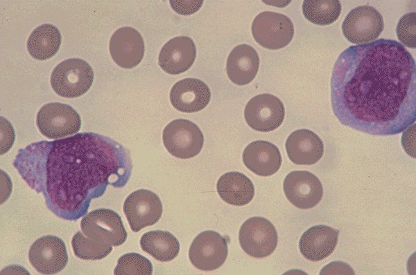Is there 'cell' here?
<instances>
[{"mask_svg":"<svg viewBox=\"0 0 416 275\" xmlns=\"http://www.w3.org/2000/svg\"><path fill=\"white\" fill-rule=\"evenodd\" d=\"M331 103L346 126L374 135L401 133L416 120L413 57L390 39L349 46L333 68Z\"/></svg>","mask_w":416,"mask_h":275,"instance_id":"1","label":"cell"},{"mask_svg":"<svg viewBox=\"0 0 416 275\" xmlns=\"http://www.w3.org/2000/svg\"><path fill=\"white\" fill-rule=\"evenodd\" d=\"M13 166L26 184L44 198L57 216L76 220L108 185L124 187L131 175L129 152L114 140L80 133L31 143L18 151Z\"/></svg>","mask_w":416,"mask_h":275,"instance_id":"2","label":"cell"},{"mask_svg":"<svg viewBox=\"0 0 416 275\" xmlns=\"http://www.w3.org/2000/svg\"><path fill=\"white\" fill-rule=\"evenodd\" d=\"M94 72L90 65L79 58H70L58 64L51 75L53 90L60 96L73 98L83 95L91 87Z\"/></svg>","mask_w":416,"mask_h":275,"instance_id":"3","label":"cell"},{"mask_svg":"<svg viewBox=\"0 0 416 275\" xmlns=\"http://www.w3.org/2000/svg\"><path fill=\"white\" fill-rule=\"evenodd\" d=\"M254 40L263 48L277 50L286 46L294 35V26L285 15L265 11L259 13L252 24Z\"/></svg>","mask_w":416,"mask_h":275,"instance_id":"4","label":"cell"},{"mask_svg":"<svg viewBox=\"0 0 416 275\" xmlns=\"http://www.w3.org/2000/svg\"><path fill=\"white\" fill-rule=\"evenodd\" d=\"M80 227L87 237L112 246H119L127 238L121 216L110 209H95L87 214L81 220Z\"/></svg>","mask_w":416,"mask_h":275,"instance_id":"5","label":"cell"},{"mask_svg":"<svg viewBox=\"0 0 416 275\" xmlns=\"http://www.w3.org/2000/svg\"><path fill=\"white\" fill-rule=\"evenodd\" d=\"M36 124L40 132L49 139L64 138L76 133L81 126L79 114L69 105L51 102L38 111Z\"/></svg>","mask_w":416,"mask_h":275,"instance_id":"6","label":"cell"},{"mask_svg":"<svg viewBox=\"0 0 416 275\" xmlns=\"http://www.w3.org/2000/svg\"><path fill=\"white\" fill-rule=\"evenodd\" d=\"M163 143L173 156L188 159L202 150L204 137L199 127L191 121L177 119L168 124L162 133Z\"/></svg>","mask_w":416,"mask_h":275,"instance_id":"7","label":"cell"},{"mask_svg":"<svg viewBox=\"0 0 416 275\" xmlns=\"http://www.w3.org/2000/svg\"><path fill=\"white\" fill-rule=\"evenodd\" d=\"M240 245L248 255L262 258L275 249L278 236L275 226L263 217H252L241 225L239 234Z\"/></svg>","mask_w":416,"mask_h":275,"instance_id":"8","label":"cell"},{"mask_svg":"<svg viewBox=\"0 0 416 275\" xmlns=\"http://www.w3.org/2000/svg\"><path fill=\"white\" fill-rule=\"evenodd\" d=\"M383 28L381 14L370 6H358L350 10L342 24V31L345 38L357 45L375 41Z\"/></svg>","mask_w":416,"mask_h":275,"instance_id":"9","label":"cell"},{"mask_svg":"<svg viewBox=\"0 0 416 275\" xmlns=\"http://www.w3.org/2000/svg\"><path fill=\"white\" fill-rule=\"evenodd\" d=\"M228 254L227 241L218 232L208 230L200 233L189 251L192 265L198 269L211 271L219 268Z\"/></svg>","mask_w":416,"mask_h":275,"instance_id":"10","label":"cell"},{"mask_svg":"<svg viewBox=\"0 0 416 275\" xmlns=\"http://www.w3.org/2000/svg\"><path fill=\"white\" fill-rule=\"evenodd\" d=\"M245 120L252 129L269 132L277 129L285 117V108L277 97L263 93L254 96L246 104Z\"/></svg>","mask_w":416,"mask_h":275,"instance_id":"11","label":"cell"},{"mask_svg":"<svg viewBox=\"0 0 416 275\" xmlns=\"http://www.w3.org/2000/svg\"><path fill=\"white\" fill-rule=\"evenodd\" d=\"M162 211V204L158 196L147 189L133 191L123 204L124 214L134 232L157 222Z\"/></svg>","mask_w":416,"mask_h":275,"instance_id":"12","label":"cell"},{"mask_svg":"<svg viewBox=\"0 0 416 275\" xmlns=\"http://www.w3.org/2000/svg\"><path fill=\"white\" fill-rule=\"evenodd\" d=\"M28 258L31 265L43 274L62 271L68 263L64 241L58 236L47 235L37 239L31 246Z\"/></svg>","mask_w":416,"mask_h":275,"instance_id":"13","label":"cell"},{"mask_svg":"<svg viewBox=\"0 0 416 275\" xmlns=\"http://www.w3.org/2000/svg\"><path fill=\"white\" fill-rule=\"evenodd\" d=\"M284 191L287 199L294 206L302 209L315 207L323 196L320 180L307 171H293L285 178Z\"/></svg>","mask_w":416,"mask_h":275,"instance_id":"14","label":"cell"},{"mask_svg":"<svg viewBox=\"0 0 416 275\" xmlns=\"http://www.w3.org/2000/svg\"><path fill=\"white\" fill-rule=\"evenodd\" d=\"M109 47L114 61L124 68L137 66L141 61L145 51L141 34L130 26L117 29L110 38Z\"/></svg>","mask_w":416,"mask_h":275,"instance_id":"15","label":"cell"},{"mask_svg":"<svg viewBox=\"0 0 416 275\" xmlns=\"http://www.w3.org/2000/svg\"><path fill=\"white\" fill-rule=\"evenodd\" d=\"M210 98L208 86L196 78H186L177 82L170 92L171 104L175 109L184 113L202 110L209 104Z\"/></svg>","mask_w":416,"mask_h":275,"instance_id":"16","label":"cell"},{"mask_svg":"<svg viewBox=\"0 0 416 275\" xmlns=\"http://www.w3.org/2000/svg\"><path fill=\"white\" fill-rule=\"evenodd\" d=\"M196 56V48L191 38L176 37L162 46L159 55V65L166 73L178 75L191 68Z\"/></svg>","mask_w":416,"mask_h":275,"instance_id":"17","label":"cell"},{"mask_svg":"<svg viewBox=\"0 0 416 275\" xmlns=\"http://www.w3.org/2000/svg\"><path fill=\"white\" fill-rule=\"evenodd\" d=\"M339 230L324 225H315L302 235L299 249L311 261H320L333 253L338 241Z\"/></svg>","mask_w":416,"mask_h":275,"instance_id":"18","label":"cell"},{"mask_svg":"<svg viewBox=\"0 0 416 275\" xmlns=\"http://www.w3.org/2000/svg\"><path fill=\"white\" fill-rule=\"evenodd\" d=\"M285 146L288 158L299 165L315 164L324 153V144L320 138L306 129L292 132L286 141Z\"/></svg>","mask_w":416,"mask_h":275,"instance_id":"19","label":"cell"},{"mask_svg":"<svg viewBox=\"0 0 416 275\" xmlns=\"http://www.w3.org/2000/svg\"><path fill=\"white\" fill-rule=\"evenodd\" d=\"M243 162L254 173L270 176L279 169L282 159L279 149L274 144L257 140L250 143L244 149Z\"/></svg>","mask_w":416,"mask_h":275,"instance_id":"20","label":"cell"},{"mask_svg":"<svg viewBox=\"0 0 416 275\" xmlns=\"http://www.w3.org/2000/svg\"><path fill=\"white\" fill-rule=\"evenodd\" d=\"M259 58L250 45L241 44L230 53L227 60V73L229 79L237 85H245L257 75Z\"/></svg>","mask_w":416,"mask_h":275,"instance_id":"21","label":"cell"},{"mask_svg":"<svg viewBox=\"0 0 416 275\" xmlns=\"http://www.w3.org/2000/svg\"><path fill=\"white\" fill-rule=\"evenodd\" d=\"M216 189L225 202L236 206L248 204L254 195L252 182L245 175L237 171L222 175L217 182Z\"/></svg>","mask_w":416,"mask_h":275,"instance_id":"22","label":"cell"},{"mask_svg":"<svg viewBox=\"0 0 416 275\" xmlns=\"http://www.w3.org/2000/svg\"><path fill=\"white\" fill-rule=\"evenodd\" d=\"M61 42L62 36L58 28L54 25L44 23L31 33L27 41V50L34 59L46 60L58 53Z\"/></svg>","mask_w":416,"mask_h":275,"instance_id":"23","label":"cell"},{"mask_svg":"<svg viewBox=\"0 0 416 275\" xmlns=\"http://www.w3.org/2000/svg\"><path fill=\"white\" fill-rule=\"evenodd\" d=\"M139 244L143 251L162 262L174 259L180 252L178 240L166 231L154 230L144 233Z\"/></svg>","mask_w":416,"mask_h":275,"instance_id":"24","label":"cell"},{"mask_svg":"<svg viewBox=\"0 0 416 275\" xmlns=\"http://www.w3.org/2000/svg\"><path fill=\"white\" fill-rule=\"evenodd\" d=\"M342 10L340 1H307L302 3V12L304 17L310 22L325 26L335 22L339 17Z\"/></svg>","mask_w":416,"mask_h":275,"instance_id":"25","label":"cell"},{"mask_svg":"<svg viewBox=\"0 0 416 275\" xmlns=\"http://www.w3.org/2000/svg\"><path fill=\"white\" fill-rule=\"evenodd\" d=\"M71 245L74 254L83 260H101L112 250V246L85 237L78 231L72 238Z\"/></svg>","mask_w":416,"mask_h":275,"instance_id":"26","label":"cell"},{"mask_svg":"<svg viewBox=\"0 0 416 275\" xmlns=\"http://www.w3.org/2000/svg\"><path fill=\"white\" fill-rule=\"evenodd\" d=\"M153 265L145 256L135 252L121 256L114 269L115 275H151Z\"/></svg>","mask_w":416,"mask_h":275,"instance_id":"27","label":"cell"},{"mask_svg":"<svg viewBox=\"0 0 416 275\" xmlns=\"http://www.w3.org/2000/svg\"><path fill=\"white\" fill-rule=\"evenodd\" d=\"M397 35L401 44L408 48L416 46V14L415 12L405 14L399 19L397 28Z\"/></svg>","mask_w":416,"mask_h":275,"instance_id":"28","label":"cell"},{"mask_svg":"<svg viewBox=\"0 0 416 275\" xmlns=\"http://www.w3.org/2000/svg\"><path fill=\"white\" fill-rule=\"evenodd\" d=\"M1 154L6 153L15 141V131L5 118L1 117Z\"/></svg>","mask_w":416,"mask_h":275,"instance_id":"29","label":"cell"},{"mask_svg":"<svg viewBox=\"0 0 416 275\" xmlns=\"http://www.w3.org/2000/svg\"><path fill=\"white\" fill-rule=\"evenodd\" d=\"M320 274H354L352 268L347 264L340 261H333L324 267Z\"/></svg>","mask_w":416,"mask_h":275,"instance_id":"30","label":"cell"},{"mask_svg":"<svg viewBox=\"0 0 416 275\" xmlns=\"http://www.w3.org/2000/svg\"><path fill=\"white\" fill-rule=\"evenodd\" d=\"M415 124L409 126L408 129L404 133L401 138V144L403 145L406 153L410 156L415 158Z\"/></svg>","mask_w":416,"mask_h":275,"instance_id":"31","label":"cell"}]
</instances>
